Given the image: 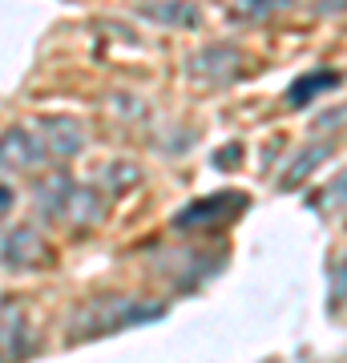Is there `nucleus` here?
Wrapping results in <instances>:
<instances>
[{
  "mask_svg": "<svg viewBox=\"0 0 347 363\" xmlns=\"http://www.w3.org/2000/svg\"><path fill=\"white\" fill-rule=\"evenodd\" d=\"M37 198L45 202V210H49L53 218L73 222V226H93V222H101V214H105L101 194L89 190V186H77V182H69V178L45 182V190H40Z\"/></svg>",
  "mask_w": 347,
  "mask_h": 363,
  "instance_id": "obj_1",
  "label": "nucleus"
},
{
  "mask_svg": "<svg viewBox=\"0 0 347 363\" xmlns=\"http://www.w3.org/2000/svg\"><path fill=\"white\" fill-rule=\"evenodd\" d=\"M45 145L28 130H4L0 133V169H37L45 162Z\"/></svg>",
  "mask_w": 347,
  "mask_h": 363,
  "instance_id": "obj_2",
  "label": "nucleus"
},
{
  "mask_svg": "<svg viewBox=\"0 0 347 363\" xmlns=\"http://www.w3.org/2000/svg\"><path fill=\"white\" fill-rule=\"evenodd\" d=\"M37 138H40V145H45L49 157H73L85 145V133H81V125L73 117H40Z\"/></svg>",
  "mask_w": 347,
  "mask_h": 363,
  "instance_id": "obj_3",
  "label": "nucleus"
},
{
  "mask_svg": "<svg viewBox=\"0 0 347 363\" xmlns=\"http://www.w3.org/2000/svg\"><path fill=\"white\" fill-rule=\"evenodd\" d=\"M243 206H246V194H210V198H202V202H190V206L174 218V226H194V222L231 218V214H238Z\"/></svg>",
  "mask_w": 347,
  "mask_h": 363,
  "instance_id": "obj_4",
  "label": "nucleus"
},
{
  "mask_svg": "<svg viewBox=\"0 0 347 363\" xmlns=\"http://www.w3.org/2000/svg\"><path fill=\"white\" fill-rule=\"evenodd\" d=\"M40 259H45V242L37 238V230L21 226V230L9 234V242H4V262H9V267L28 271V267H37Z\"/></svg>",
  "mask_w": 347,
  "mask_h": 363,
  "instance_id": "obj_5",
  "label": "nucleus"
},
{
  "mask_svg": "<svg viewBox=\"0 0 347 363\" xmlns=\"http://www.w3.org/2000/svg\"><path fill=\"white\" fill-rule=\"evenodd\" d=\"M190 73H198V81H231L238 73V52L234 49H206L202 57L190 61Z\"/></svg>",
  "mask_w": 347,
  "mask_h": 363,
  "instance_id": "obj_6",
  "label": "nucleus"
},
{
  "mask_svg": "<svg viewBox=\"0 0 347 363\" xmlns=\"http://www.w3.org/2000/svg\"><path fill=\"white\" fill-rule=\"evenodd\" d=\"M335 85H339V73H335V69H319V73H307L303 81H295V85L287 89V101L291 105H307L315 93L335 89Z\"/></svg>",
  "mask_w": 347,
  "mask_h": 363,
  "instance_id": "obj_7",
  "label": "nucleus"
},
{
  "mask_svg": "<svg viewBox=\"0 0 347 363\" xmlns=\"http://www.w3.org/2000/svg\"><path fill=\"white\" fill-rule=\"evenodd\" d=\"M145 16L166 21V25H182V28H194V25H198V9H194V4H186V0H162V4H145Z\"/></svg>",
  "mask_w": 347,
  "mask_h": 363,
  "instance_id": "obj_8",
  "label": "nucleus"
},
{
  "mask_svg": "<svg viewBox=\"0 0 347 363\" xmlns=\"http://www.w3.org/2000/svg\"><path fill=\"white\" fill-rule=\"evenodd\" d=\"M101 174H109V178H101V182H109V190L114 194H121V190H129V186H138V166H129V162H114L109 169H101Z\"/></svg>",
  "mask_w": 347,
  "mask_h": 363,
  "instance_id": "obj_9",
  "label": "nucleus"
},
{
  "mask_svg": "<svg viewBox=\"0 0 347 363\" xmlns=\"http://www.w3.org/2000/svg\"><path fill=\"white\" fill-rule=\"evenodd\" d=\"M327 154H331V145H311L307 154H303V157H299V162H295V166H291V174H287V182H283V186H287V190H291L295 182H303V178H307V169L315 166V162H323V157H327Z\"/></svg>",
  "mask_w": 347,
  "mask_h": 363,
  "instance_id": "obj_10",
  "label": "nucleus"
},
{
  "mask_svg": "<svg viewBox=\"0 0 347 363\" xmlns=\"http://www.w3.org/2000/svg\"><path fill=\"white\" fill-rule=\"evenodd\" d=\"M291 0H231V16H267L270 9H287Z\"/></svg>",
  "mask_w": 347,
  "mask_h": 363,
  "instance_id": "obj_11",
  "label": "nucleus"
},
{
  "mask_svg": "<svg viewBox=\"0 0 347 363\" xmlns=\"http://www.w3.org/2000/svg\"><path fill=\"white\" fill-rule=\"evenodd\" d=\"M4 206H13V190H4V186H0V210Z\"/></svg>",
  "mask_w": 347,
  "mask_h": 363,
  "instance_id": "obj_12",
  "label": "nucleus"
}]
</instances>
